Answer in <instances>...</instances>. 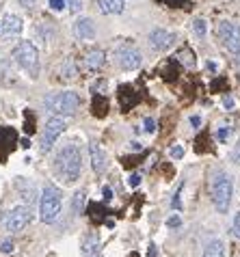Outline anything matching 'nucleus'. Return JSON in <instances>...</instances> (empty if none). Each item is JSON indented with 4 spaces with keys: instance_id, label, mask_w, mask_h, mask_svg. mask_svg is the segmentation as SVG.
Listing matches in <instances>:
<instances>
[{
    "instance_id": "35",
    "label": "nucleus",
    "mask_w": 240,
    "mask_h": 257,
    "mask_svg": "<svg viewBox=\"0 0 240 257\" xmlns=\"http://www.w3.org/2000/svg\"><path fill=\"white\" fill-rule=\"evenodd\" d=\"M190 123H193L195 130H199V127H201V117L199 115H193V117H190Z\"/></svg>"
},
{
    "instance_id": "10",
    "label": "nucleus",
    "mask_w": 240,
    "mask_h": 257,
    "mask_svg": "<svg viewBox=\"0 0 240 257\" xmlns=\"http://www.w3.org/2000/svg\"><path fill=\"white\" fill-rule=\"evenodd\" d=\"M147 44H150L152 50H156V52H167L175 44V35L171 31H165V28H154L150 33V37H147Z\"/></svg>"
},
{
    "instance_id": "31",
    "label": "nucleus",
    "mask_w": 240,
    "mask_h": 257,
    "mask_svg": "<svg viewBox=\"0 0 240 257\" xmlns=\"http://www.w3.org/2000/svg\"><path fill=\"white\" fill-rule=\"evenodd\" d=\"M231 162H234V164H240V139H238V143H236L234 152H231Z\"/></svg>"
},
{
    "instance_id": "15",
    "label": "nucleus",
    "mask_w": 240,
    "mask_h": 257,
    "mask_svg": "<svg viewBox=\"0 0 240 257\" xmlns=\"http://www.w3.org/2000/svg\"><path fill=\"white\" fill-rule=\"evenodd\" d=\"M104 63H106V54H104L102 50H89L87 56H84V67H87L89 71L102 69Z\"/></svg>"
},
{
    "instance_id": "39",
    "label": "nucleus",
    "mask_w": 240,
    "mask_h": 257,
    "mask_svg": "<svg viewBox=\"0 0 240 257\" xmlns=\"http://www.w3.org/2000/svg\"><path fill=\"white\" fill-rule=\"evenodd\" d=\"M147 257H156V244H150V251H147Z\"/></svg>"
},
{
    "instance_id": "37",
    "label": "nucleus",
    "mask_w": 240,
    "mask_h": 257,
    "mask_svg": "<svg viewBox=\"0 0 240 257\" xmlns=\"http://www.w3.org/2000/svg\"><path fill=\"white\" fill-rule=\"evenodd\" d=\"M102 195H104V201H110V199H112V190H110L108 186H104V190H102Z\"/></svg>"
},
{
    "instance_id": "7",
    "label": "nucleus",
    "mask_w": 240,
    "mask_h": 257,
    "mask_svg": "<svg viewBox=\"0 0 240 257\" xmlns=\"http://www.w3.org/2000/svg\"><path fill=\"white\" fill-rule=\"evenodd\" d=\"M33 220V212H31V205H18L13 208L5 218V229L11 231V233H18L22 231L24 227Z\"/></svg>"
},
{
    "instance_id": "30",
    "label": "nucleus",
    "mask_w": 240,
    "mask_h": 257,
    "mask_svg": "<svg viewBox=\"0 0 240 257\" xmlns=\"http://www.w3.org/2000/svg\"><path fill=\"white\" fill-rule=\"evenodd\" d=\"M50 9L52 11H63L65 9V0H50Z\"/></svg>"
},
{
    "instance_id": "19",
    "label": "nucleus",
    "mask_w": 240,
    "mask_h": 257,
    "mask_svg": "<svg viewBox=\"0 0 240 257\" xmlns=\"http://www.w3.org/2000/svg\"><path fill=\"white\" fill-rule=\"evenodd\" d=\"M178 61H180V63H184L186 67H195V65H197V61H195V54L190 52L188 48L180 50V52H178Z\"/></svg>"
},
{
    "instance_id": "22",
    "label": "nucleus",
    "mask_w": 240,
    "mask_h": 257,
    "mask_svg": "<svg viewBox=\"0 0 240 257\" xmlns=\"http://www.w3.org/2000/svg\"><path fill=\"white\" fill-rule=\"evenodd\" d=\"M193 28H195L197 37H206L208 26H206V22H203V20H195V22H193Z\"/></svg>"
},
{
    "instance_id": "21",
    "label": "nucleus",
    "mask_w": 240,
    "mask_h": 257,
    "mask_svg": "<svg viewBox=\"0 0 240 257\" xmlns=\"http://www.w3.org/2000/svg\"><path fill=\"white\" fill-rule=\"evenodd\" d=\"M106 87H108V82L104 80V78H100V80H95L93 84H91V91H93V95H102Z\"/></svg>"
},
{
    "instance_id": "38",
    "label": "nucleus",
    "mask_w": 240,
    "mask_h": 257,
    "mask_svg": "<svg viewBox=\"0 0 240 257\" xmlns=\"http://www.w3.org/2000/svg\"><path fill=\"white\" fill-rule=\"evenodd\" d=\"M20 5H22L24 9H33V7H35V0H20Z\"/></svg>"
},
{
    "instance_id": "2",
    "label": "nucleus",
    "mask_w": 240,
    "mask_h": 257,
    "mask_svg": "<svg viewBox=\"0 0 240 257\" xmlns=\"http://www.w3.org/2000/svg\"><path fill=\"white\" fill-rule=\"evenodd\" d=\"M210 195H212V203H214L216 212L225 214L229 210L231 195H234V184H231V177L225 173V171L214 173L212 184H210Z\"/></svg>"
},
{
    "instance_id": "24",
    "label": "nucleus",
    "mask_w": 240,
    "mask_h": 257,
    "mask_svg": "<svg viewBox=\"0 0 240 257\" xmlns=\"http://www.w3.org/2000/svg\"><path fill=\"white\" fill-rule=\"evenodd\" d=\"M65 5H67V9L72 11V13H80V9H82L80 0H65Z\"/></svg>"
},
{
    "instance_id": "33",
    "label": "nucleus",
    "mask_w": 240,
    "mask_h": 257,
    "mask_svg": "<svg viewBox=\"0 0 240 257\" xmlns=\"http://www.w3.org/2000/svg\"><path fill=\"white\" fill-rule=\"evenodd\" d=\"M182 225V218L180 216H169L167 218V227H180Z\"/></svg>"
},
{
    "instance_id": "4",
    "label": "nucleus",
    "mask_w": 240,
    "mask_h": 257,
    "mask_svg": "<svg viewBox=\"0 0 240 257\" xmlns=\"http://www.w3.org/2000/svg\"><path fill=\"white\" fill-rule=\"evenodd\" d=\"M61 190L54 186V184H46L44 190H41V201H39V218L44 223H54L61 214Z\"/></svg>"
},
{
    "instance_id": "28",
    "label": "nucleus",
    "mask_w": 240,
    "mask_h": 257,
    "mask_svg": "<svg viewBox=\"0 0 240 257\" xmlns=\"http://www.w3.org/2000/svg\"><path fill=\"white\" fill-rule=\"evenodd\" d=\"M158 3H165L169 7H186L188 0H158Z\"/></svg>"
},
{
    "instance_id": "17",
    "label": "nucleus",
    "mask_w": 240,
    "mask_h": 257,
    "mask_svg": "<svg viewBox=\"0 0 240 257\" xmlns=\"http://www.w3.org/2000/svg\"><path fill=\"white\" fill-rule=\"evenodd\" d=\"M201 257H225V244H223V240H210L208 242V246L203 248V255Z\"/></svg>"
},
{
    "instance_id": "40",
    "label": "nucleus",
    "mask_w": 240,
    "mask_h": 257,
    "mask_svg": "<svg viewBox=\"0 0 240 257\" xmlns=\"http://www.w3.org/2000/svg\"><path fill=\"white\" fill-rule=\"evenodd\" d=\"M20 145H22V147H31V141H28V139H22V141H20Z\"/></svg>"
},
{
    "instance_id": "36",
    "label": "nucleus",
    "mask_w": 240,
    "mask_h": 257,
    "mask_svg": "<svg viewBox=\"0 0 240 257\" xmlns=\"http://www.w3.org/2000/svg\"><path fill=\"white\" fill-rule=\"evenodd\" d=\"M223 104H225V108H227V110L234 108V99H231L229 95H225V97H223Z\"/></svg>"
},
{
    "instance_id": "12",
    "label": "nucleus",
    "mask_w": 240,
    "mask_h": 257,
    "mask_svg": "<svg viewBox=\"0 0 240 257\" xmlns=\"http://www.w3.org/2000/svg\"><path fill=\"white\" fill-rule=\"evenodd\" d=\"M89 154H91V167H93L95 173H106L108 169V160H106V154H104L102 145H97V143H91L89 145Z\"/></svg>"
},
{
    "instance_id": "8",
    "label": "nucleus",
    "mask_w": 240,
    "mask_h": 257,
    "mask_svg": "<svg viewBox=\"0 0 240 257\" xmlns=\"http://www.w3.org/2000/svg\"><path fill=\"white\" fill-rule=\"evenodd\" d=\"M65 132V119H63L61 115H54L48 119V123H46V130H44V137H41V152H50L52 145H54V141L61 137V134Z\"/></svg>"
},
{
    "instance_id": "14",
    "label": "nucleus",
    "mask_w": 240,
    "mask_h": 257,
    "mask_svg": "<svg viewBox=\"0 0 240 257\" xmlns=\"http://www.w3.org/2000/svg\"><path fill=\"white\" fill-rule=\"evenodd\" d=\"M0 28H3L5 37H11V35H20V33H22L24 22H22V18H18V16H5Z\"/></svg>"
},
{
    "instance_id": "34",
    "label": "nucleus",
    "mask_w": 240,
    "mask_h": 257,
    "mask_svg": "<svg viewBox=\"0 0 240 257\" xmlns=\"http://www.w3.org/2000/svg\"><path fill=\"white\" fill-rule=\"evenodd\" d=\"M0 251H3V253L13 251V242H11V240H5V242H3V246H0Z\"/></svg>"
},
{
    "instance_id": "9",
    "label": "nucleus",
    "mask_w": 240,
    "mask_h": 257,
    "mask_svg": "<svg viewBox=\"0 0 240 257\" xmlns=\"http://www.w3.org/2000/svg\"><path fill=\"white\" fill-rule=\"evenodd\" d=\"M115 59H117V63H119V67L122 69L132 71V69L141 67V63H143V54H141L137 48H132V46H122V48H117Z\"/></svg>"
},
{
    "instance_id": "23",
    "label": "nucleus",
    "mask_w": 240,
    "mask_h": 257,
    "mask_svg": "<svg viewBox=\"0 0 240 257\" xmlns=\"http://www.w3.org/2000/svg\"><path fill=\"white\" fill-rule=\"evenodd\" d=\"M143 130L147 134H154V132H156V121H154L152 117H145L143 119Z\"/></svg>"
},
{
    "instance_id": "18",
    "label": "nucleus",
    "mask_w": 240,
    "mask_h": 257,
    "mask_svg": "<svg viewBox=\"0 0 240 257\" xmlns=\"http://www.w3.org/2000/svg\"><path fill=\"white\" fill-rule=\"evenodd\" d=\"M76 74H78V69H76L74 61H72V59H67V61H65V65H63V69H61V78H63V80H74Z\"/></svg>"
},
{
    "instance_id": "13",
    "label": "nucleus",
    "mask_w": 240,
    "mask_h": 257,
    "mask_svg": "<svg viewBox=\"0 0 240 257\" xmlns=\"http://www.w3.org/2000/svg\"><path fill=\"white\" fill-rule=\"evenodd\" d=\"M82 253L84 257H102V240L97 233H87L82 238Z\"/></svg>"
},
{
    "instance_id": "32",
    "label": "nucleus",
    "mask_w": 240,
    "mask_h": 257,
    "mask_svg": "<svg viewBox=\"0 0 240 257\" xmlns=\"http://www.w3.org/2000/svg\"><path fill=\"white\" fill-rule=\"evenodd\" d=\"M139 184H141V175H139V173H134V175L128 177V186H130V188H137Z\"/></svg>"
},
{
    "instance_id": "27",
    "label": "nucleus",
    "mask_w": 240,
    "mask_h": 257,
    "mask_svg": "<svg viewBox=\"0 0 240 257\" xmlns=\"http://www.w3.org/2000/svg\"><path fill=\"white\" fill-rule=\"evenodd\" d=\"M227 137H229V127H221V130L216 132V141L218 143H225V141H227Z\"/></svg>"
},
{
    "instance_id": "29",
    "label": "nucleus",
    "mask_w": 240,
    "mask_h": 257,
    "mask_svg": "<svg viewBox=\"0 0 240 257\" xmlns=\"http://www.w3.org/2000/svg\"><path fill=\"white\" fill-rule=\"evenodd\" d=\"M171 158L175 160H180V158H184V147H171Z\"/></svg>"
},
{
    "instance_id": "20",
    "label": "nucleus",
    "mask_w": 240,
    "mask_h": 257,
    "mask_svg": "<svg viewBox=\"0 0 240 257\" xmlns=\"http://www.w3.org/2000/svg\"><path fill=\"white\" fill-rule=\"evenodd\" d=\"M84 199H87V192H84V190H80V192H76V195H74V212H76V214L82 212Z\"/></svg>"
},
{
    "instance_id": "6",
    "label": "nucleus",
    "mask_w": 240,
    "mask_h": 257,
    "mask_svg": "<svg viewBox=\"0 0 240 257\" xmlns=\"http://www.w3.org/2000/svg\"><path fill=\"white\" fill-rule=\"evenodd\" d=\"M216 37L231 54H240V26L234 22H218Z\"/></svg>"
},
{
    "instance_id": "25",
    "label": "nucleus",
    "mask_w": 240,
    "mask_h": 257,
    "mask_svg": "<svg viewBox=\"0 0 240 257\" xmlns=\"http://www.w3.org/2000/svg\"><path fill=\"white\" fill-rule=\"evenodd\" d=\"M182 188H184V186L180 184V188L175 190V195H173V201H171V208L173 210H182V203H180V192H182Z\"/></svg>"
},
{
    "instance_id": "5",
    "label": "nucleus",
    "mask_w": 240,
    "mask_h": 257,
    "mask_svg": "<svg viewBox=\"0 0 240 257\" xmlns=\"http://www.w3.org/2000/svg\"><path fill=\"white\" fill-rule=\"evenodd\" d=\"M13 59H16V63L24 71L31 74V78L39 76V52L31 41H20L16 50H13Z\"/></svg>"
},
{
    "instance_id": "3",
    "label": "nucleus",
    "mask_w": 240,
    "mask_h": 257,
    "mask_svg": "<svg viewBox=\"0 0 240 257\" xmlns=\"http://www.w3.org/2000/svg\"><path fill=\"white\" fill-rule=\"evenodd\" d=\"M80 104H82V99L76 91H61V93L46 97V108L50 110L52 115H61V117L74 115V112L80 108Z\"/></svg>"
},
{
    "instance_id": "16",
    "label": "nucleus",
    "mask_w": 240,
    "mask_h": 257,
    "mask_svg": "<svg viewBox=\"0 0 240 257\" xmlns=\"http://www.w3.org/2000/svg\"><path fill=\"white\" fill-rule=\"evenodd\" d=\"M97 9H100L104 16H117V13L124 11V0H95Z\"/></svg>"
},
{
    "instance_id": "26",
    "label": "nucleus",
    "mask_w": 240,
    "mask_h": 257,
    "mask_svg": "<svg viewBox=\"0 0 240 257\" xmlns=\"http://www.w3.org/2000/svg\"><path fill=\"white\" fill-rule=\"evenodd\" d=\"M231 227H234V229H231V233H234L236 238H240V212H236V216H234V223H231Z\"/></svg>"
},
{
    "instance_id": "11",
    "label": "nucleus",
    "mask_w": 240,
    "mask_h": 257,
    "mask_svg": "<svg viewBox=\"0 0 240 257\" xmlns=\"http://www.w3.org/2000/svg\"><path fill=\"white\" fill-rule=\"evenodd\" d=\"M74 37L76 39H82V41H91V39H95V24H93V20L91 18H80V20H76L74 22Z\"/></svg>"
},
{
    "instance_id": "1",
    "label": "nucleus",
    "mask_w": 240,
    "mask_h": 257,
    "mask_svg": "<svg viewBox=\"0 0 240 257\" xmlns=\"http://www.w3.org/2000/svg\"><path fill=\"white\" fill-rule=\"evenodd\" d=\"M54 173L63 184H76L82 173V154L80 147L65 145L54 158Z\"/></svg>"
}]
</instances>
